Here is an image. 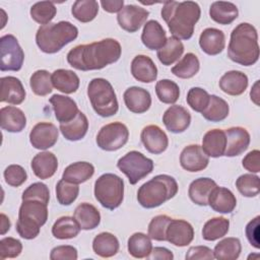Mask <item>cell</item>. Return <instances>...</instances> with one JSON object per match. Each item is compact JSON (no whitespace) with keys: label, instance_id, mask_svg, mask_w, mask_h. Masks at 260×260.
<instances>
[{"label":"cell","instance_id":"cb8c5ba5","mask_svg":"<svg viewBox=\"0 0 260 260\" xmlns=\"http://www.w3.org/2000/svg\"><path fill=\"white\" fill-rule=\"evenodd\" d=\"M1 102L19 105L25 99V90L21 81L14 76H4L0 79Z\"/></svg>","mask_w":260,"mask_h":260},{"label":"cell","instance_id":"bcb514c9","mask_svg":"<svg viewBox=\"0 0 260 260\" xmlns=\"http://www.w3.org/2000/svg\"><path fill=\"white\" fill-rule=\"evenodd\" d=\"M155 93L164 104H175L180 96L179 85L171 79H161L155 84Z\"/></svg>","mask_w":260,"mask_h":260},{"label":"cell","instance_id":"ac0fdd59","mask_svg":"<svg viewBox=\"0 0 260 260\" xmlns=\"http://www.w3.org/2000/svg\"><path fill=\"white\" fill-rule=\"evenodd\" d=\"M226 137L225 156H237L243 153L250 144V134L247 129L237 126L231 127L224 131Z\"/></svg>","mask_w":260,"mask_h":260},{"label":"cell","instance_id":"4316f807","mask_svg":"<svg viewBox=\"0 0 260 260\" xmlns=\"http://www.w3.org/2000/svg\"><path fill=\"white\" fill-rule=\"evenodd\" d=\"M34 174L40 179H49L57 171L58 159L53 152L43 151L34 156L30 162Z\"/></svg>","mask_w":260,"mask_h":260},{"label":"cell","instance_id":"8fae6325","mask_svg":"<svg viewBox=\"0 0 260 260\" xmlns=\"http://www.w3.org/2000/svg\"><path fill=\"white\" fill-rule=\"evenodd\" d=\"M1 71H18L21 69L24 53L13 35H5L0 39Z\"/></svg>","mask_w":260,"mask_h":260},{"label":"cell","instance_id":"60d3db41","mask_svg":"<svg viewBox=\"0 0 260 260\" xmlns=\"http://www.w3.org/2000/svg\"><path fill=\"white\" fill-rule=\"evenodd\" d=\"M80 230L81 229L74 217L61 216L53 224L52 234L56 239L68 240L75 238Z\"/></svg>","mask_w":260,"mask_h":260},{"label":"cell","instance_id":"94428289","mask_svg":"<svg viewBox=\"0 0 260 260\" xmlns=\"http://www.w3.org/2000/svg\"><path fill=\"white\" fill-rule=\"evenodd\" d=\"M147 259H158V260H173V253L164 247H154L151 250V253L148 255Z\"/></svg>","mask_w":260,"mask_h":260},{"label":"cell","instance_id":"e0dca14e","mask_svg":"<svg viewBox=\"0 0 260 260\" xmlns=\"http://www.w3.org/2000/svg\"><path fill=\"white\" fill-rule=\"evenodd\" d=\"M140 138L145 149L153 154L164 152L169 145L167 134L157 125L145 126L141 131Z\"/></svg>","mask_w":260,"mask_h":260},{"label":"cell","instance_id":"3957f363","mask_svg":"<svg viewBox=\"0 0 260 260\" xmlns=\"http://www.w3.org/2000/svg\"><path fill=\"white\" fill-rule=\"evenodd\" d=\"M228 57L243 66H251L258 61V34L252 24L242 22L233 29L228 47Z\"/></svg>","mask_w":260,"mask_h":260},{"label":"cell","instance_id":"8992f818","mask_svg":"<svg viewBox=\"0 0 260 260\" xmlns=\"http://www.w3.org/2000/svg\"><path fill=\"white\" fill-rule=\"evenodd\" d=\"M48 219V204L35 199L22 200L16 221L18 235L25 240H32L40 234Z\"/></svg>","mask_w":260,"mask_h":260},{"label":"cell","instance_id":"5b68a950","mask_svg":"<svg viewBox=\"0 0 260 260\" xmlns=\"http://www.w3.org/2000/svg\"><path fill=\"white\" fill-rule=\"evenodd\" d=\"M178 192L177 181L169 175H157L137 191V201L144 208H155L172 199Z\"/></svg>","mask_w":260,"mask_h":260},{"label":"cell","instance_id":"11a10c76","mask_svg":"<svg viewBox=\"0 0 260 260\" xmlns=\"http://www.w3.org/2000/svg\"><path fill=\"white\" fill-rule=\"evenodd\" d=\"M5 182L12 187H19L22 185L26 179L27 174L25 170L19 165H10L4 171Z\"/></svg>","mask_w":260,"mask_h":260},{"label":"cell","instance_id":"277c9868","mask_svg":"<svg viewBox=\"0 0 260 260\" xmlns=\"http://www.w3.org/2000/svg\"><path fill=\"white\" fill-rule=\"evenodd\" d=\"M77 36L78 29L75 25L69 21H59L40 26L36 34V43L42 52L54 54L74 41Z\"/></svg>","mask_w":260,"mask_h":260},{"label":"cell","instance_id":"603a6c76","mask_svg":"<svg viewBox=\"0 0 260 260\" xmlns=\"http://www.w3.org/2000/svg\"><path fill=\"white\" fill-rule=\"evenodd\" d=\"M49 102L53 107L57 121L60 123H67L72 121L79 112L75 101L69 96L54 94L52 98H50Z\"/></svg>","mask_w":260,"mask_h":260},{"label":"cell","instance_id":"9c48e42d","mask_svg":"<svg viewBox=\"0 0 260 260\" xmlns=\"http://www.w3.org/2000/svg\"><path fill=\"white\" fill-rule=\"evenodd\" d=\"M117 167L123 174H125L129 183L135 185L152 172L153 161L141 152L131 150L119 158Z\"/></svg>","mask_w":260,"mask_h":260},{"label":"cell","instance_id":"74e56055","mask_svg":"<svg viewBox=\"0 0 260 260\" xmlns=\"http://www.w3.org/2000/svg\"><path fill=\"white\" fill-rule=\"evenodd\" d=\"M242 251V245L238 238H225L219 241L213 250L215 259L218 260H236Z\"/></svg>","mask_w":260,"mask_h":260},{"label":"cell","instance_id":"836d02e7","mask_svg":"<svg viewBox=\"0 0 260 260\" xmlns=\"http://www.w3.org/2000/svg\"><path fill=\"white\" fill-rule=\"evenodd\" d=\"M53 86L63 93H73L79 87V77L75 72L68 69H57L52 75Z\"/></svg>","mask_w":260,"mask_h":260},{"label":"cell","instance_id":"d6986e66","mask_svg":"<svg viewBox=\"0 0 260 260\" xmlns=\"http://www.w3.org/2000/svg\"><path fill=\"white\" fill-rule=\"evenodd\" d=\"M123 99L127 109L135 114H142L151 106L150 93L142 87L131 86L127 88L123 94Z\"/></svg>","mask_w":260,"mask_h":260},{"label":"cell","instance_id":"ba28073f","mask_svg":"<svg viewBox=\"0 0 260 260\" xmlns=\"http://www.w3.org/2000/svg\"><path fill=\"white\" fill-rule=\"evenodd\" d=\"M94 197L103 207L109 210L116 209L124 198L123 179L112 173L102 175L94 182Z\"/></svg>","mask_w":260,"mask_h":260},{"label":"cell","instance_id":"03108f58","mask_svg":"<svg viewBox=\"0 0 260 260\" xmlns=\"http://www.w3.org/2000/svg\"><path fill=\"white\" fill-rule=\"evenodd\" d=\"M254 257H256V258H258V257H259V255H258V254H257V255H250V256H249V257H248V259H249V258H254Z\"/></svg>","mask_w":260,"mask_h":260},{"label":"cell","instance_id":"f6af8a7d","mask_svg":"<svg viewBox=\"0 0 260 260\" xmlns=\"http://www.w3.org/2000/svg\"><path fill=\"white\" fill-rule=\"evenodd\" d=\"M30 16L31 18L40 24H49L51 20L55 17L57 13V8L53 2L50 1H41L35 3L30 7Z\"/></svg>","mask_w":260,"mask_h":260},{"label":"cell","instance_id":"ffe728a7","mask_svg":"<svg viewBox=\"0 0 260 260\" xmlns=\"http://www.w3.org/2000/svg\"><path fill=\"white\" fill-rule=\"evenodd\" d=\"M131 73L136 80L150 83L157 77V68L150 57L137 55L131 62Z\"/></svg>","mask_w":260,"mask_h":260},{"label":"cell","instance_id":"d4e9b609","mask_svg":"<svg viewBox=\"0 0 260 260\" xmlns=\"http://www.w3.org/2000/svg\"><path fill=\"white\" fill-rule=\"evenodd\" d=\"M142 44L149 50H159L167 43V35L161 24L154 20H148L143 26L141 34Z\"/></svg>","mask_w":260,"mask_h":260},{"label":"cell","instance_id":"9a60e30c","mask_svg":"<svg viewBox=\"0 0 260 260\" xmlns=\"http://www.w3.org/2000/svg\"><path fill=\"white\" fill-rule=\"evenodd\" d=\"M209 162V156L205 154L202 147L198 144L186 146L180 154L181 167L188 172L203 171Z\"/></svg>","mask_w":260,"mask_h":260},{"label":"cell","instance_id":"9f6ffc18","mask_svg":"<svg viewBox=\"0 0 260 260\" xmlns=\"http://www.w3.org/2000/svg\"><path fill=\"white\" fill-rule=\"evenodd\" d=\"M78 257L77 250L70 245L57 246L51 250V260H76Z\"/></svg>","mask_w":260,"mask_h":260},{"label":"cell","instance_id":"d590c367","mask_svg":"<svg viewBox=\"0 0 260 260\" xmlns=\"http://www.w3.org/2000/svg\"><path fill=\"white\" fill-rule=\"evenodd\" d=\"M119 241L111 233L104 232L94 237L92 241L93 252L103 258H110L116 255L119 251Z\"/></svg>","mask_w":260,"mask_h":260},{"label":"cell","instance_id":"91938a15","mask_svg":"<svg viewBox=\"0 0 260 260\" xmlns=\"http://www.w3.org/2000/svg\"><path fill=\"white\" fill-rule=\"evenodd\" d=\"M243 167L251 172V173H259L260 172V151L258 149H254L250 151L242 160Z\"/></svg>","mask_w":260,"mask_h":260},{"label":"cell","instance_id":"6da1fadb","mask_svg":"<svg viewBox=\"0 0 260 260\" xmlns=\"http://www.w3.org/2000/svg\"><path fill=\"white\" fill-rule=\"evenodd\" d=\"M120 43L115 39H104L91 44L78 45L67 54V62L77 70H100L115 63L121 57Z\"/></svg>","mask_w":260,"mask_h":260},{"label":"cell","instance_id":"83f0119b","mask_svg":"<svg viewBox=\"0 0 260 260\" xmlns=\"http://www.w3.org/2000/svg\"><path fill=\"white\" fill-rule=\"evenodd\" d=\"M220 89L230 95H240L248 87V76L242 71L231 70L219 79Z\"/></svg>","mask_w":260,"mask_h":260},{"label":"cell","instance_id":"7a4b0ae2","mask_svg":"<svg viewBox=\"0 0 260 260\" xmlns=\"http://www.w3.org/2000/svg\"><path fill=\"white\" fill-rule=\"evenodd\" d=\"M160 13L173 37L179 40H189L193 36L201 10L194 1H165Z\"/></svg>","mask_w":260,"mask_h":260},{"label":"cell","instance_id":"db71d44e","mask_svg":"<svg viewBox=\"0 0 260 260\" xmlns=\"http://www.w3.org/2000/svg\"><path fill=\"white\" fill-rule=\"evenodd\" d=\"M22 251V244L19 240L7 237L0 241V259L15 258L20 255Z\"/></svg>","mask_w":260,"mask_h":260},{"label":"cell","instance_id":"b9f144b4","mask_svg":"<svg viewBox=\"0 0 260 260\" xmlns=\"http://www.w3.org/2000/svg\"><path fill=\"white\" fill-rule=\"evenodd\" d=\"M200 68V63L197 56L193 53H187L173 68L172 73L183 79H188L195 76Z\"/></svg>","mask_w":260,"mask_h":260},{"label":"cell","instance_id":"7c38bea8","mask_svg":"<svg viewBox=\"0 0 260 260\" xmlns=\"http://www.w3.org/2000/svg\"><path fill=\"white\" fill-rule=\"evenodd\" d=\"M149 11L145 8L133 4L124 6L117 15L119 25L128 32L137 31L146 21Z\"/></svg>","mask_w":260,"mask_h":260},{"label":"cell","instance_id":"f5cc1de1","mask_svg":"<svg viewBox=\"0 0 260 260\" xmlns=\"http://www.w3.org/2000/svg\"><path fill=\"white\" fill-rule=\"evenodd\" d=\"M22 200H27V199H35V200H40L46 204L49 203L50 200V191L49 188L47 187L46 184L37 182L31 185H29L22 193L21 196Z\"/></svg>","mask_w":260,"mask_h":260},{"label":"cell","instance_id":"f1b7e54d","mask_svg":"<svg viewBox=\"0 0 260 260\" xmlns=\"http://www.w3.org/2000/svg\"><path fill=\"white\" fill-rule=\"evenodd\" d=\"M226 146L225 133L221 129L207 131L202 139V149L207 156L219 157L224 154Z\"/></svg>","mask_w":260,"mask_h":260},{"label":"cell","instance_id":"f35d334b","mask_svg":"<svg viewBox=\"0 0 260 260\" xmlns=\"http://www.w3.org/2000/svg\"><path fill=\"white\" fill-rule=\"evenodd\" d=\"M229 104L221 98L211 94L208 106L201 112L204 119L210 122H220L229 116Z\"/></svg>","mask_w":260,"mask_h":260},{"label":"cell","instance_id":"30bf717a","mask_svg":"<svg viewBox=\"0 0 260 260\" xmlns=\"http://www.w3.org/2000/svg\"><path fill=\"white\" fill-rule=\"evenodd\" d=\"M129 138L127 126L121 122H113L101 128L96 135V144L106 151H115L123 147Z\"/></svg>","mask_w":260,"mask_h":260},{"label":"cell","instance_id":"680465c9","mask_svg":"<svg viewBox=\"0 0 260 260\" xmlns=\"http://www.w3.org/2000/svg\"><path fill=\"white\" fill-rule=\"evenodd\" d=\"M259 219L260 216L257 215L246 225V237L249 243L256 249H259Z\"/></svg>","mask_w":260,"mask_h":260},{"label":"cell","instance_id":"4fadbf2b","mask_svg":"<svg viewBox=\"0 0 260 260\" xmlns=\"http://www.w3.org/2000/svg\"><path fill=\"white\" fill-rule=\"evenodd\" d=\"M59 130L57 127L48 122L36 124L29 133V141L37 149H48L55 145L58 140Z\"/></svg>","mask_w":260,"mask_h":260},{"label":"cell","instance_id":"5bb4252c","mask_svg":"<svg viewBox=\"0 0 260 260\" xmlns=\"http://www.w3.org/2000/svg\"><path fill=\"white\" fill-rule=\"evenodd\" d=\"M194 238V230L191 223L184 219H173L166 231V241L177 247L189 245Z\"/></svg>","mask_w":260,"mask_h":260},{"label":"cell","instance_id":"8d00e7d4","mask_svg":"<svg viewBox=\"0 0 260 260\" xmlns=\"http://www.w3.org/2000/svg\"><path fill=\"white\" fill-rule=\"evenodd\" d=\"M183 52H184L183 43L175 37H170L167 39L166 45L161 49L157 50L156 56L162 65L170 66L173 63H175L177 60H179Z\"/></svg>","mask_w":260,"mask_h":260},{"label":"cell","instance_id":"52a82bcc","mask_svg":"<svg viewBox=\"0 0 260 260\" xmlns=\"http://www.w3.org/2000/svg\"><path fill=\"white\" fill-rule=\"evenodd\" d=\"M87 96L94 112L101 117H111L119 110L118 100L112 84L105 78H93L87 86Z\"/></svg>","mask_w":260,"mask_h":260},{"label":"cell","instance_id":"484cf974","mask_svg":"<svg viewBox=\"0 0 260 260\" xmlns=\"http://www.w3.org/2000/svg\"><path fill=\"white\" fill-rule=\"evenodd\" d=\"M1 128L11 133L21 132L26 125V118L24 113L16 107L7 106L0 110Z\"/></svg>","mask_w":260,"mask_h":260},{"label":"cell","instance_id":"6f0895ef","mask_svg":"<svg viewBox=\"0 0 260 260\" xmlns=\"http://www.w3.org/2000/svg\"><path fill=\"white\" fill-rule=\"evenodd\" d=\"M186 260H202L213 259V251L206 246H194L190 247L185 256Z\"/></svg>","mask_w":260,"mask_h":260},{"label":"cell","instance_id":"d6a6232c","mask_svg":"<svg viewBox=\"0 0 260 260\" xmlns=\"http://www.w3.org/2000/svg\"><path fill=\"white\" fill-rule=\"evenodd\" d=\"M94 174V167L87 161H77L65 168L62 179L72 184H81L89 180Z\"/></svg>","mask_w":260,"mask_h":260},{"label":"cell","instance_id":"ee69618b","mask_svg":"<svg viewBox=\"0 0 260 260\" xmlns=\"http://www.w3.org/2000/svg\"><path fill=\"white\" fill-rule=\"evenodd\" d=\"M99 12V3L94 0H77L71 8L72 15L81 22H89Z\"/></svg>","mask_w":260,"mask_h":260},{"label":"cell","instance_id":"be15d7a7","mask_svg":"<svg viewBox=\"0 0 260 260\" xmlns=\"http://www.w3.org/2000/svg\"><path fill=\"white\" fill-rule=\"evenodd\" d=\"M0 217H1V228H0L1 231H0V234L4 235V234H6L9 231L11 223H10L9 218L4 213H1Z\"/></svg>","mask_w":260,"mask_h":260},{"label":"cell","instance_id":"6125c7cd","mask_svg":"<svg viewBox=\"0 0 260 260\" xmlns=\"http://www.w3.org/2000/svg\"><path fill=\"white\" fill-rule=\"evenodd\" d=\"M101 5L103 9L110 13L119 12L124 7V1L123 0H103L101 1Z\"/></svg>","mask_w":260,"mask_h":260},{"label":"cell","instance_id":"816d5d0a","mask_svg":"<svg viewBox=\"0 0 260 260\" xmlns=\"http://www.w3.org/2000/svg\"><path fill=\"white\" fill-rule=\"evenodd\" d=\"M172 218L166 214L154 216L148 224V236L155 241H166V231Z\"/></svg>","mask_w":260,"mask_h":260},{"label":"cell","instance_id":"f907efd6","mask_svg":"<svg viewBox=\"0 0 260 260\" xmlns=\"http://www.w3.org/2000/svg\"><path fill=\"white\" fill-rule=\"evenodd\" d=\"M210 100V94L201 87H192L189 89L187 93V104L190 108L195 111L201 113L207 106Z\"/></svg>","mask_w":260,"mask_h":260},{"label":"cell","instance_id":"f546056e","mask_svg":"<svg viewBox=\"0 0 260 260\" xmlns=\"http://www.w3.org/2000/svg\"><path fill=\"white\" fill-rule=\"evenodd\" d=\"M73 217L81 230L88 231L98 228L101 222V214L95 206L90 203H80L74 210Z\"/></svg>","mask_w":260,"mask_h":260},{"label":"cell","instance_id":"1f68e13d","mask_svg":"<svg viewBox=\"0 0 260 260\" xmlns=\"http://www.w3.org/2000/svg\"><path fill=\"white\" fill-rule=\"evenodd\" d=\"M59 129L67 140L77 141L85 136L88 130V120L86 116L79 111L72 121L60 123Z\"/></svg>","mask_w":260,"mask_h":260},{"label":"cell","instance_id":"44dd1931","mask_svg":"<svg viewBox=\"0 0 260 260\" xmlns=\"http://www.w3.org/2000/svg\"><path fill=\"white\" fill-rule=\"evenodd\" d=\"M208 205L218 213H231L236 208L237 199L230 189L216 186L208 197Z\"/></svg>","mask_w":260,"mask_h":260},{"label":"cell","instance_id":"c3c4849f","mask_svg":"<svg viewBox=\"0 0 260 260\" xmlns=\"http://www.w3.org/2000/svg\"><path fill=\"white\" fill-rule=\"evenodd\" d=\"M238 191L245 197H255L260 192L259 177L253 174L241 175L236 181Z\"/></svg>","mask_w":260,"mask_h":260},{"label":"cell","instance_id":"2e32d148","mask_svg":"<svg viewBox=\"0 0 260 260\" xmlns=\"http://www.w3.org/2000/svg\"><path fill=\"white\" fill-rule=\"evenodd\" d=\"M162 123L170 132L182 133L189 127L191 115L184 107L174 105L168 108L164 113Z\"/></svg>","mask_w":260,"mask_h":260},{"label":"cell","instance_id":"7bdbcfd3","mask_svg":"<svg viewBox=\"0 0 260 260\" xmlns=\"http://www.w3.org/2000/svg\"><path fill=\"white\" fill-rule=\"evenodd\" d=\"M230 229V220L225 217H213L205 222L202 238L205 241H215L224 237Z\"/></svg>","mask_w":260,"mask_h":260},{"label":"cell","instance_id":"4dcf8cb0","mask_svg":"<svg viewBox=\"0 0 260 260\" xmlns=\"http://www.w3.org/2000/svg\"><path fill=\"white\" fill-rule=\"evenodd\" d=\"M216 186V183L210 178H198L189 186V197L195 204L206 206L208 204V197Z\"/></svg>","mask_w":260,"mask_h":260},{"label":"cell","instance_id":"e7e4bbea","mask_svg":"<svg viewBox=\"0 0 260 260\" xmlns=\"http://www.w3.org/2000/svg\"><path fill=\"white\" fill-rule=\"evenodd\" d=\"M258 85H259V80H257V81L255 82V84L253 85L252 90H251V92H250L251 100H252L257 106L259 105V102H258V100H259V88H258Z\"/></svg>","mask_w":260,"mask_h":260},{"label":"cell","instance_id":"ab89813d","mask_svg":"<svg viewBox=\"0 0 260 260\" xmlns=\"http://www.w3.org/2000/svg\"><path fill=\"white\" fill-rule=\"evenodd\" d=\"M128 252L134 258H147L152 250L151 239L143 233H134L128 239Z\"/></svg>","mask_w":260,"mask_h":260},{"label":"cell","instance_id":"681fc988","mask_svg":"<svg viewBox=\"0 0 260 260\" xmlns=\"http://www.w3.org/2000/svg\"><path fill=\"white\" fill-rule=\"evenodd\" d=\"M79 193V187L61 179L56 185V197L61 205H70L73 203Z\"/></svg>","mask_w":260,"mask_h":260},{"label":"cell","instance_id":"e575fe53","mask_svg":"<svg viewBox=\"0 0 260 260\" xmlns=\"http://www.w3.org/2000/svg\"><path fill=\"white\" fill-rule=\"evenodd\" d=\"M209 15L211 19L219 24L232 23L239 15L238 7L228 1H215L210 5Z\"/></svg>","mask_w":260,"mask_h":260},{"label":"cell","instance_id":"7dc6e473","mask_svg":"<svg viewBox=\"0 0 260 260\" xmlns=\"http://www.w3.org/2000/svg\"><path fill=\"white\" fill-rule=\"evenodd\" d=\"M29 85L37 95L45 96L51 93L53 90L51 74L47 70H37L30 76Z\"/></svg>","mask_w":260,"mask_h":260},{"label":"cell","instance_id":"7402d4cb","mask_svg":"<svg viewBox=\"0 0 260 260\" xmlns=\"http://www.w3.org/2000/svg\"><path fill=\"white\" fill-rule=\"evenodd\" d=\"M199 46L207 55H218L223 51L225 46L224 34L218 28L207 27L199 37Z\"/></svg>","mask_w":260,"mask_h":260}]
</instances>
